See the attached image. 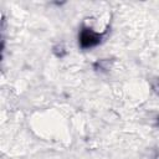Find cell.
I'll return each mask as SVG.
<instances>
[{"mask_svg": "<svg viewBox=\"0 0 159 159\" xmlns=\"http://www.w3.org/2000/svg\"><path fill=\"white\" fill-rule=\"evenodd\" d=\"M99 35L93 32L91 29H84L82 30L81 32V37H80V41H81V46L83 48H88V47H93L96 46L101 40H99Z\"/></svg>", "mask_w": 159, "mask_h": 159, "instance_id": "cell-1", "label": "cell"}]
</instances>
